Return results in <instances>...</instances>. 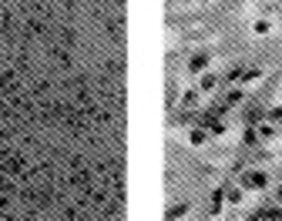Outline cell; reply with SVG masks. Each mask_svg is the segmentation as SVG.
I'll return each mask as SVG.
<instances>
[{
    "label": "cell",
    "instance_id": "cell-1",
    "mask_svg": "<svg viewBox=\"0 0 282 221\" xmlns=\"http://www.w3.org/2000/svg\"><path fill=\"white\" fill-rule=\"evenodd\" d=\"M269 184V174L266 171H249L245 174V188H266Z\"/></svg>",
    "mask_w": 282,
    "mask_h": 221
},
{
    "label": "cell",
    "instance_id": "cell-2",
    "mask_svg": "<svg viewBox=\"0 0 282 221\" xmlns=\"http://www.w3.org/2000/svg\"><path fill=\"white\" fill-rule=\"evenodd\" d=\"M262 218H266V221H279L282 211H279V208H269V211H262Z\"/></svg>",
    "mask_w": 282,
    "mask_h": 221
},
{
    "label": "cell",
    "instance_id": "cell-3",
    "mask_svg": "<svg viewBox=\"0 0 282 221\" xmlns=\"http://www.w3.org/2000/svg\"><path fill=\"white\" fill-rule=\"evenodd\" d=\"M259 141V131H245V144H255Z\"/></svg>",
    "mask_w": 282,
    "mask_h": 221
},
{
    "label": "cell",
    "instance_id": "cell-4",
    "mask_svg": "<svg viewBox=\"0 0 282 221\" xmlns=\"http://www.w3.org/2000/svg\"><path fill=\"white\" fill-rule=\"evenodd\" d=\"M269 118H272V121H282V107H272V110H269Z\"/></svg>",
    "mask_w": 282,
    "mask_h": 221
},
{
    "label": "cell",
    "instance_id": "cell-5",
    "mask_svg": "<svg viewBox=\"0 0 282 221\" xmlns=\"http://www.w3.org/2000/svg\"><path fill=\"white\" fill-rule=\"evenodd\" d=\"M275 198H279V201H282V188H279V191H275Z\"/></svg>",
    "mask_w": 282,
    "mask_h": 221
}]
</instances>
